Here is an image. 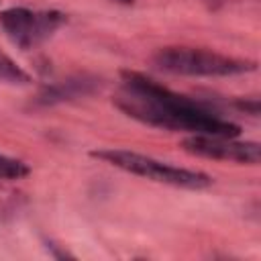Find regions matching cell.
<instances>
[{
	"label": "cell",
	"mask_w": 261,
	"mask_h": 261,
	"mask_svg": "<svg viewBox=\"0 0 261 261\" xmlns=\"http://www.w3.org/2000/svg\"><path fill=\"white\" fill-rule=\"evenodd\" d=\"M0 82L6 84H29L31 75L4 51H0Z\"/></svg>",
	"instance_id": "obj_7"
},
{
	"label": "cell",
	"mask_w": 261,
	"mask_h": 261,
	"mask_svg": "<svg viewBox=\"0 0 261 261\" xmlns=\"http://www.w3.org/2000/svg\"><path fill=\"white\" fill-rule=\"evenodd\" d=\"M84 86L86 82L80 86L77 82H65V84H57L53 88H47L45 94L41 96L45 102H57V100H69L77 94H84Z\"/></svg>",
	"instance_id": "obj_8"
},
{
	"label": "cell",
	"mask_w": 261,
	"mask_h": 261,
	"mask_svg": "<svg viewBox=\"0 0 261 261\" xmlns=\"http://www.w3.org/2000/svg\"><path fill=\"white\" fill-rule=\"evenodd\" d=\"M94 159H100L116 169H122L126 173L145 177L155 184L181 188V190H206L212 186V177L200 169H188L179 167L161 159H155L151 155H143L128 149H98L90 153Z\"/></svg>",
	"instance_id": "obj_2"
},
{
	"label": "cell",
	"mask_w": 261,
	"mask_h": 261,
	"mask_svg": "<svg viewBox=\"0 0 261 261\" xmlns=\"http://www.w3.org/2000/svg\"><path fill=\"white\" fill-rule=\"evenodd\" d=\"M29 173H31V167L27 161L0 153V179L2 181H16V179L27 177Z\"/></svg>",
	"instance_id": "obj_6"
},
{
	"label": "cell",
	"mask_w": 261,
	"mask_h": 261,
	"mask_svg": "<svg viewBox=\"0 0 261 261\" xmlns=\"http://www.w3.org/2000/svg\"><path fill=\"white\" fill-rule=\"evenodd\" d=\"M112 2H118V4H124V6H130L135 0H112Z\"/></svg>",
	"instance_id": "obj_9"
},
{
	"label": "cell",
	"mask_w": 261,
	"mask_h": 261,
	"mask_svg": "<svg viewBox=\"0 0 261 261\" xmlns=\"http://www.w3.org/2000/svg\"><path fill=\"white\" fill-rule=\"evenodd\" d=\"M181 149L190 155L230 161L239 165H257L261 159V147L255 141H239L237 137L220 135H188L181 139Z\"/></svg>",
	"instance_id": "obj_5"
},
{
	"label": "cell",
	"mask_w": 261,
	"mask_h": 261,
	"mask_svg": "<svg viewBox=\"0 0 261 261\" xmlns=\"http://www.w3.org/2000/svg\"><path fill=\"white\" fill-rule=\"evenodd\" d=\"M157 69L173 75H200V77H226L241 75L257 69V63L251 59L224 55L200 47H161L153 55Z\"/></svg>",
	"instance_id": "obj_3"
},
{
	"label": "cell",
	"mask_w": 261,
	"mask_h": 261,
	"mask_svg": "<svg viewBox=\"0 0 261 261\" xmlns=\"http://www.w3.org/2000/svg\"><path fill=\"white\" fill-rule=\"evenodd\" d=\"M114 102L126 116L157 128L186 130L190 135H241V126L237 122L139 71H122V92Z\"/></svg>",
	"instance_id": "obj_1"
},
{
	"label": "cell",
	"mask_w": 261,
	"mask_h": 261,
	"mask_svg": "<svg viewBox=\"0 0 261 261\" xmlns=\"http://www.w3.org/2000/svg\"><path fill=\"white\" fill-rule=\"evenodd\" d=\"M63 22L65 14L59 10H33L27 6H10L0 10L2 31L20 49H33L41 45Z\"/></svg>",
	"instance_id": "obj_4"
}]
</instances>
